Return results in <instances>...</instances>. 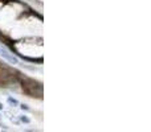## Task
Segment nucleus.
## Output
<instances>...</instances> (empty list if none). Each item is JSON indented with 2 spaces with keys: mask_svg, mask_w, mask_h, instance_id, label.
<instances>
[{
  "mask_svg": "<svg viewBox=\"0 0 151 132\" xmlns=\"http://www.w3.org/2000/svg\"><path fill=\"white\" fill-rule=\"evenodd\" d=\"M0 57H3L5 61H8L12 65H19V58L16 56H13V53H11L9 50H7L4 46H0Z\"/></svg>",
  "mask_w": 151,
  "mask_h": 132,
  "instance_id": "1",
  "label": "nucleus"
},
{
  "mask_svg": "<svg viewBox=\"0 0 151 132\" xmlns=\"http://www.w3.org/2000/svg\"><path fill=\"white\" fill-rule=\"evenodd\" d=\"M19 107H20L23 111H29V110H31L28 104H25V103H19Z\"/></svg>",
  "mask_w": 151,
  "mask_h": 132,
  "instance_id": "4",
  "label": "nucleus"
},
{
  "mask_svg": "<svg viewBox=\"0 0 151 132\" xmlns=\"http://www.w3.org/2000/svg\"><path fill=\"white\" fill-rule=\"evenodd\" d=\"M4 110V106H3V103H0V111H3Z\"/></svg>",
  "mask_w": 151,
  "mask_h": 132,
  "instance_id": "5",
  "label": "nucleus"
},
{
  "mask_svg": "<svg viewBox=\"0 0 151 132\" xmlns=\"http://www.w3.org/2000/svg\"><path fill=\"white\" fill-rule=\"evenodd\" d=\"M19 120H20L21 123H24V124H31V119H29L27 115H21V116H19Z\"/></svg>",
  "mask_w": 151,
  "mask_h": 132,
  "instance_id": "3",
  "label": "nucleus"
},
{
  "mask_svg": "<svg viewBox=\"0 0 151 132\" xmlns=\"http://www.w3.org/2000/svg\"><path fill=\"white\" fill-rule=\"evenodd\" d=\"M7 102H8V103H9L12 107H19V103H20V102H19L17 99L13 98V96H11V95H9V96H7Z\"/></svg>",
  "mask_w": 151,
  "mask_h": 132,
  "instance_id": "2",
  "label": "nucleus"
}]
</instances>
